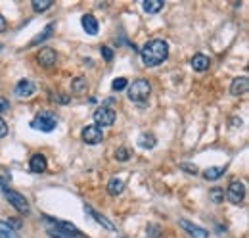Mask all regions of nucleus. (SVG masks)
Returning <instances> with one entry per match:
<instances>
[{
    "label": "nucleus",
    "mask_w": 249,
    "mask_h": 238,
    "mask_svg": "<svg viewBox=\"0 0 249 238\" xmlns=\"http://www.w3.org/2000/svg\"><path fill=\"white\" fill-rule=\"evenodd\" d=\"M56 125H58V118L54 116V112H48V110L36 114L35 119L31 121L33 129H35V131H42V133H50V131H54Z\"/></svg>",
    "instance_id": "f03ea898"
},
{
    "label": "nucleus",
    "mask_w": 249,
    "mask_h": 238,
    "mask_svg": "<svg viewBox=\"0 0 249 238\" xmlns=\"http://www.w3.org/2000/svg\"><path fill=\"white\" fill-rule=\"evenodd\" d=\"M123 190H124V182L121 180V178L113 177L109 182H107V192H109L111 196H119Z\"/></svg>",
    "instance_id": "dca6fc26"
},
{
    "label": "nucleus",
    "mask_w": 249,
    "mask_h": 238,
    "mask_svg": "<svg viewBox=\"0 0 249 238\" xmlns=\"http://www.w3.org/2000/svg\"><path fill=\"white\" fill-rule=\"evenodd\" d=\"M159 233H161V229H159L157 225H148V237L150 238H157Z\"/></svg>",
    "instance_id": "c85d7f7f"
},
{
    "label": "nucleus",
    "mask_w": 249,
    "mask_h": 238,
    "mask_svg": "<svg viewBox=\"0 0 249 238\" xmlns=\"http://www.w3.org/2000/svg\"><path fill=\"white\" fill-rule=\"evenodd\" d=\"M4 112H10V102L6 98H0V114H4Z\"/></svg>",
    "instance_id": "7c9ffc66"
},
{
    "label": "nucleus",
    "mask_w": 249,
    "mask_h": 238,
    "mask_svg": "<svg viewBox=\"0 0 249 238\" xmlns=\"http://www.w3.org/2000/svg\"><path fill=\"white\" fill-rule=\"evenodd\" d=\"M140 56L144 65L148 67H156L159 63H163L165 60L169 58V44L163 39H154L150 42H146L140 50Z\"/></svg>",
    "instance_id": "f257e3e1"
},
{
    "label": "nucleus",
    "mask_w": 249,
    "mask_h": 238,
    "mask_svg": "<svg viewBox=\"0 0 249 238\" xmlns=\"http://www.w3.org/2000/svg\"><path fill=\"white\" fill-rule=\"evenodd\" d=\"M224 175V167H209L203 171V178L205 180H217Z\"/></svg>",
    "instance_id": "6ab92c4d"
},
{
    "label": "nucleus",
    "mask_w": 249,
    "mask_h": 238,
    "mask_svg": "<svg viewBox=\"0 0 249 238\" xmlns=\"http://www.w3.org/2000/svg\"><path fill=\"white\" fill-rule=\"evenodd\" d=\"M2 192H4L6 200H8L14 208L18 209L19 213H23V215H29V213H31V206H29V202H27L19 192H16V190H8V186H6V188H2Z\"/></svg>",
    "instance_id": "20e7f679"
},
{
    "label": "nucleus",
    "mask_w": 249,
    "mask_h": 238,
    "mask_svg": "<svg viewBox=\"0 0 249 238\" xmlns=\"http://www.w3.org/2000/svg\"><path fill=\"white\" fill-rule=\"evenodd\" d=\"M85 211H87L89 215H92L94 221H96V223H100V225H102L104 229H107V231H115L113 223H111V221H107V219H106V217H104L102 213H98V211H96V209H92L90 206H85Z\"/></svg>",
    "instance_id": "4468645a"
},
{
    "label": "nucleus",
    "mask_w": 249,
    "mask_h": 238,
    "mask_svg": "<svg viewBox=\"0 0 249 238\" xmlns=\"http://www.w3.org/2000/svg\"><path fill=\"white\" fill-rule=\"evenodd\" d=\"M0 238H19V235L10 227V223L0 221Z\"/></svg>",
    "instance_id": "412c9836"
},
{
    "label": "nucleus",
    "mask_w": 249,
    "mask_h": 238,
    "mask_svg": "<svg viewBox=\"0 0 249 238\" xmlns=\"http://www.w3.org/2000/svg\"><path fill=\"white\" fill-rule=\"evenodd\" d=\"M54 29H56V25H54V23H48V25L44 27V31H42L40 35H36V37L31 40V46L38 44V42H42V40H44V39H48V37H52V31Z\"/></svg>",
    "instance_id": "aec40b11"
},
{
    "label": "nucleus",
    "mask_w": 249,
    "mask_h": 238,
    "mask_svg": "<svg viewBox=\"0 0 249 238\" xmlns=\"http://www.w3.org/2000/svg\"><path fill=\"white\" fill-rule=\"evenodd\" d=\"M71 89H73V92H83V90H87V79H83V77H77Z\"/></svg>",
    "instance_id": "393cba45"
},
{
    "label": "nucleus",
    "mask_w": 249,
    "mask_h": 238,
    "mask_svg": "<svg viewBox=\"0 0 249 238\" xmlns=\"http://www.w3.org/2000/svg\"><path fill=\"white\" fill-rule=\"evenodd\" d=\"M113 90H123V89H126V79L124 77H117L115 81H113Z\"/></svg>",
    "instance_id": "cd10ccee"
},
{
    "label": "nucleus",
    "mask_w": 249,
    "mask_h": 238,
    "mask_svg": "<svg viewBox=\"0 0 249 238\" xmlns=\"http://www.w3.org/2000/svg\"><path fill=\"white\" fill-rule=\"evenodd\" d=\"M6 186H8V184H6V180L0 177V188H6Z\"/></svg>",
    "instance_id": "72a5a7b5"
},
{
    "label": "nucleus",
    "mask_w": 249,
    "mask_h": 238,
    "mask_svg": "<svg viewBox=\"0 0 249 238\" xmlns=\"http://www.w3.org/2000/svg\"><path fill=\"white\" fill-rule=\"evenodd\" d=\"M81 25H83V29L87 31L89 35H98V29H100V25H98V20L94 18L92 14H85L83 16V20H81Z\"/></svg>",
    "instance_id": "ddd939ff"
},
{
    "label": "nucleus",
    "mask_w": 249,
    "mask_h": 238,
    "mask_svg": "<svg viewBox=\"0 0 249 238\" xmlns=\"http://www.w3.org/2000/svg\"><path fill=\"white\" fill-rule=\"evenodd\" d=\"M100 54L104 56L106 61H111V60H113V50H111L109 46H100Z\"/></svg>",
    "instance_id": "bb28decb"
},
{
    "label": "nucleus",
    "mask_w": 249,
    "mask_h": 238,
    "mask_svg": "<svg viewBox=\"0 0 249 238\" xmlns=\"http://www.w3.org/2000/svg\"><path fill=\"white\" fill-rule=\"evenodd\" d=\"M48 167V161L42 154H33L31 156V161H29V169L33 173H44Z\"/></svg>",
    "instance_id": "9b49d317"
},
{
    "label": "nucleus",
    "mask_w": 249,
    "mask_h": 238,
    "mask_svg": "<svg viewBox=\"0 0 249 238\" xmlns=\"http://www.w3.org/2000/svg\"><path fill=\"white\" fill-rule=\"evenodd\" d=\"M4 29H6V20L0 16V31H4Z\"/></svg>",
    "instance_id": "473e14b6"
},
{
    "label": "nucleus",
    "mask_w": 249,
    "mask_h": 238,
    "mask_svg": "<svg viewBox=\"0 0 249 238\" xmlns=\"http://www.w3.org/2000/svg\"><path fill=\"white\" fill-rule=\"evenodd\" d=\"M8 135V125H6V121L0 118V139H4Z\"/></svg>",
    "instance_id": "2f4dec72"
},
{
    "label": "nucleus",
    "mask_w": 249,
    "mask_h": 238,
    "mask_svg": "<svg viewBox=\"0 0 249 238\" xmlns=\"http://www.w3.org/2000/svg\"><path fill=\"white\" fill-rule=\"evenodd\" d=\"M180 169H184L190 175H196L197 173V167L196 165H190V163H180Z\"/></svg>",
    "instance_id": "c756f323"
},
{
    "label": "nucleus",
    "mask_w": 249,
    "mask_h": 238,
    "mask_svg": "<svg viewBox=\"0 0 249 238\" xmlns=\"http://www.w3.org/2000/svg\"><path fill=\"white\" fill-rule=\"evenodd\" d=\"M142 8H144V12H148V14H157V12L163 8V0H144V2H142Z\"/></svg>",
    "instance_id": "a211bd4d"
},
{
    "label": "nucleus",
    "mask_w": 249,
    "mask_h": 238,
    "mask_svg": "<svg viewBox=\"0 0 249 238\" xmlns=\"http://www.w3.org/2000/svg\"><path fill=\"white\" fill-rule=\"evenodd\" d=\"M209 198H211L215 204H220V202L224 200V190H222V188H218V186L211 188V190H209Z\"/></svg>",
    "instance_id": "b1692460"
},
{
    "label": "nucleus",
    "mask_w": 249,
    "mask_h": 238,
    "mask_svg": "<svg viewBox=\"0 0 249 238\" xmlns=\"http://www.w3.org/2000/svg\"><path fill=\"white\" fill-rule=\"evenodd\" d=\"M150 92H152V87H150V83L146 79H136L128 87V98L132 102H144V100H148Z\"/></svg>",
    "instance_id": "7ed1b4c3"
},
{
    "label": "nucleus",
    "mask_w": 249,
    "mask_h": 238,
    "mask_svg": "<svg viewBox=\"0 0 249 238\" xmlns=\"http://www.w3.org/2000/svg\"><path fill=\"white\" fill-rule=\"evenodd\" d=\"M244 196H246V184H244L242 180H232V182L228 184V188H226V198H228V202L240 204V202L244 200Z\"/></svg>",
    "instance_id": "423d86ee"
},
{
    "label": "nucleus",
    "mask_w": 249,
    "mask_h": 238,
    "mask_svg": "<svg viewBox=\"0 0 249 238\" xmlns=\"http://www.w3.org/2000/svg\"><path fill=\"white\" fill-rule=\"evenodd\" d=\"M0 50H2V44H0Z\"/></svg>",
    "instance_id": "f704fd0d"
},
{
    "label": "nucleus",
    "mask_w": 249,
    "mask_h": 238,
    "mask_svg": "<svg viewBox=\"0 0 249 238\" xmlns=\"http://www.w3.org/2000/svg\"><path fill=\"white\" fill-rule=\"evenodd\" d=\"M81 137H83V140L87 142V144H100L102 140H104V133H102V127H98V125H89V127H85L83 129V133H81Z\"/></svg>",
    "instance_id": "0eeeda50"
},
{
    "label": "nucleus",
    "mask_w": 249,
    "mask_h": 238,
    "mask_svg": "<svg viewBox=\"0 0 249 238\" xmlns=\"http://www.w3.org/2000/svg\"><path fill=\"white\" fill-rule=\"evenodd\" d=\"M48 235L52 238H83V237H77V235H71V233H67L63 229H58V227H50L48 229Z\"/></svg>",
    "instance_id": "4be33fe9"
},
{
    "label": "nucleus",
    "mask_w": 249,
    "mask_h": 238,
    "mask_svg": "<svg viewBox=\"0 0 249 238\" xmlns=\"http://www.w3.org/2000/svg\"><path fill=\"white\" fill-rule=\"evenodd\" d=\"M115 118H117V114H115V110L113 108H109V106H102V108H98L96 112H94V121H96V125L100 127H111L113 123H115Z\"/></svg>",
    "instance_id": "39448f33"
},
{
    "label": "nucleus",
    "mask_w": 249,
    "mask_h": 238,
    "mask_svg": "<svg viewBox=\"0 0 249 238\" xmlns=\"http://www.w3.org/2000/svg\"><path fill=\"white\" fill-rule=\"evenodd\" d=\"M14 92H16L18 98H31L33 94H35V83L29 81V79H21V81L16 85Z\"/></svg>",
    "instance_id": "1a4fd4ad"
},
{
    "label": "nucleus",
    "mask_w": 249,
    "mask_h": 238,
    "mask_svg": "<svg viewBox=\"0 0 249 238\" xmlns=\"http://www.w3.org/2000/svg\"><path fill=\"white\" fill-rule=\"evenodd\" d=\"M209 65H211V60L207 58L205 54H196V56L192 58V67H194L196 71H207Z\"/></svg>",
    "instance_id": "2eb2a0df"
},
{
    "label": "nucleus",
    "mask_w": 249,
    "mask_h": 238,
    "mask_svg": "<svg viewBox=\"0 0 249 238\" xmlns=\"http://www.w3.org/2000/svg\"><path fill=\"white\" fill-rule=\"evenodd\" d=\"M115 159L117 161H128L130 159V152L126 148H117L115 150Z\"/></svg>",
    "instance_id": "a878e982"
},
{
    "label": "nucleus",
    "mask_w": 249,
    "mask_h": 238,
    "mask_svg": "<svg viewBox=\"0 0 249 238\" xmlns=\"http://www.w3.org/2000/svg\"><path fill=\"white\" fill-rule=\"evenodd\" d=\"M56 50H52V48H42L38 54H36V61H38V65H42V67H52L54 63H56Z\"/></svg>",
    "instance_id": "9d476101"
},
{
    "label": "nucleus",
    "mask_w": 249,
    "mask_h": 238,
    "mask_svg": "<svg viewBox=\"0 0 249 238\" xmlns=\"http://www.w3.org/2000/svg\"><path fill=\"white\" fill-rule=\"evenodd\" d=\"M138 144H140L142 148L152 150L157 144V140L152 133H144V135H140V137H138Z\"/></svg>",
    "instance_id": "f3484780"
},
{
    "label": "nucleus",
    "mask_w": 249,
    "mask_h": 238,
    "mask_svg": "<svg viewBox=\"0 0 249 238\" xmlns=\"http://www.w3.org/2000/svg\"><path fill=\"white\" fill-rule=\"evenodd\" d=\"M248 89H249L248 77H246V75H244V77H236V79L232 81V85H230V94L240 96V94H246Z\"/></svg>",
    "instance_id": "f8f14e48"
},
{
    "label": "nucleus",
    "mask_w": 249,
    "mask_h": 238,
    "mask_svg": "<svg viewBox=\"0 0 249 238\" xmlns=\"http://www.w3.org/2000/svg\"><path fill=\"white\" fill-rule=\"evenodd\" d=\"M178 227L184 229L192 238H209V233H207L205 229H201V227L190 223V221H186V219H180V221H178Z\"/></svg>",
    "instance_id": "6e6552de"
},
{
    "label": "nucleus",
    "mask_w": 249,
    "mask_h": 238,
    "mask_svg": "<svg viewBox=\"0 0 249 238\" xmlns=\"http://www.w3.org/2000/svg\"><path fill=\"white\" fill-rule=\"evenodd\" d=\"M31 6L36 14H40V12H46L48 8H52V0H33Z\"/></svg>",
    "instance_id": "5701e85b"
}]
</instances>
